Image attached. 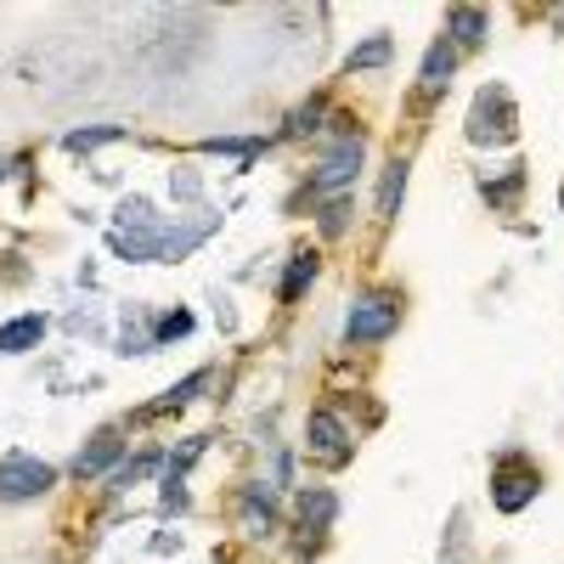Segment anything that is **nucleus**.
Here are the masks:
<instances>
[{
  "mask_svg": "<svg viewBox=\"0 0 564 564\" xmlns=\"http://www.w3.org/2000/svg\"><path fill=\"white\" fill-rule=\"evenodd\" d=\"M57 485V469L28 452H7L0 457V503H35Z\"/></svg>",
  "mask_w": 564,
  "mask_h": 564,
  "instance_id": "1",
  "label": "nucleus"
},
{
  "mask_svg": "<svg viewBox=\"0 0 564 564\" xmlns=\"http://www.w3.org/2000/svg\"><path fill=\"white\" fill-rule=\"evenodd\" d=\"M395 322H401V305H395L389 293H361V300L350 305L345 334H350V345H379V339L395 334Z\"/></svg>",
  "mask_w": 564,
  "mask_h": 564,
  "instance_id": "2",
  "label": "nucleus"
},
{
  "mask_svg": "<svg viewBox=\"0 0 564 564\" xmlns=\"http://www.w3.org/2000/svg\"><path fill=\"white\" fill-rule=\"evenodd\" d=\"M305 452L322 463V469H345L350 452H356L345 418H334V412H311V423H305Z\"/></svg>",
  "mask_w": 564,
  "mask_h": 564,
  "instance_id": "3",
  "label": "nucleus"
},
{
  "mask_svg": "<svg viewBox=\"0 0 564 564\" xmlns=\"http://www.w3.org/2000/svg\"><path fill=\"white\" fill-rule=\"evenodd\" d=\"M469 136H475L480 147L514 136V103H508V91H496V85L480 91V103H475V113H469Z\"/></svg>",
  "mask_w": 564,
  "mask_h": 564,
  "instance_id": "4",
  "label": "nucleus"
},
{
  "mask_svg": "<svg viewBox=\"0 0 564 564\" xmlns=\"http://www.w3.org/2000/svg\"><path fill=\"white\" fill-rule=\"evenodd\" d=\"M537 491H542V475L530 469L525 457H503V463H496V485H491V496H496V508H503V514H519Z\"/></svg>",
  "mask_w": 564,
  "mask_h": 564,
  "instance_id": "5",
  "label": "nucleus"
},
{
  "mask_svg": "<svg viewBox=\"0 0 564 564\" xmlns=\"http://www.w3.org/2000/svg\"><path fill=\"white\" fill-rule=\"evenodd\" d=\"M356 170H361V136H345L334 153L316 164V192H339Z\"/></svg>",
  "mask_w": 564,
  "mask_h": 564,
  "instance_id": "6",
  "label": "nucleus"
},
{
  "mask_svg": "<svg viewBox=\"0 0 564 564\" xmlns=\"http://www.w3.org/2000/svg\"><path fill=\"white\" fill-rule=\"evenodd\" d=\"M46 316L40 311H28V316H17V322H7L0 327V356H23V350H35L40 339H46Z\"/></svg>",
  "mask_w": 564,
  "mask_h": 564,
  "instance_id": "7",
  "label": "nucleus"
},
{
  "mask_svg": "<svg viewBox=\"0 0 564 564\" xmlns=\"http://www.w3.org/2000/svg\"><path fill=\"white\" fill-rule=\"evenodd\" d=\"M119 452H124V441L113 435V429H103V435H96V446H85V452H80V463H74V475H80V480H91V475H103V469H108V463H113Z\"/></svg>",
  "mask_w": 564,
  "mask_h": 564,
  "instance_id": "8",
  "label": "nucleus"
},
{
  "mask_svg": "<svg viewBox=\"0 0 564 564\" xmlns=\"http://www.w3.org/2000/svg\"><path fill=\"white\" fill-rule=\"evenodd\" d=\"M446 40L463 51V46H480L485 40V12L480 7H457L452 12V23H446Z\"/></svg>",
  "mask_w": 564,
  "mask_h": 564,
  "instance_id": "9",
  "label": "nucleus"
},
{
  "mask_svg": "<svg viewBox=\"0 0 564 564\" xmlns=\"http://www.w3.org/2000/svg\"><path fill=\"white\" fill-rule=\"evenodd\" d=\"M452 69H457V46L441 35L435 46H429V57H423V85H429V91H441V85L452 80Z\"/></svg>",
  "mask_w": 564,
  "mask_h": 564,
  "instance_id": "10",
  "label": "nucleus"
},
{
  "mask_svg": "<svg viewBox=\"0 0 564 564\" xmlns=\"http://www.w3.org/2000/svg\"><path fill=\"white\" fill-rule=\"evenodd\" d=\"M401 192H407V158H395L389 170H384V187H379V215L384 220L401 215Z\"/></svg>",
  "mask_w": 564,
  "mask_h": 564,
  "instance_id": "11",
  "label": "nucleus"
},
{
  "mask_svg": "<svg viewBox=\"0 0 564 564\" xmlns=\"http://www.w3.org/2000/svg\"><path fill=\"white\" fill-rule=\"evenodd\" d=\"M311 277H316V254H293V272L283 277V305H293V300H300Z\"/></svg>",
  "mask_w": 564,
  "mask_h": 564,
  "instance_id": "12",
  "label": "nucleus"
},
{
  "mask_svg": "<svg viewBox=\"0 0 564 564\" xmlns=\"http://www.w3.org/2000/svg\"><path fill=\"white\" fill-rule=\"evenodd\" d=\"M204 384H209V373H192L187 384H176L170 395H164V401H158L153 412H176V407H187V401H192V395H197V389H204Z\"/></svg>",
  "mask_w": 564,
  "mask_h": 564,
  "instance_id": "13",
  "label": "nucleus"
},
{
  "mask_svg": "<svg viewBox=\"0 0 564 564\" xmlns=\"http://www.w3.org/2000/svg\"><path fill=\"white\" fill-rule=\"evenodd\" d=\"M300 514H305V525H327V519H334V496H327V491H305V503H300Z\"/></svg>",
  "mask_w": 564,
  "mask_h": 564,
  "instance_id": "14",
  "label": "nucleus"
},
{
  "mask_svg": "<svg viewBox=\"0 0 564 564\" xmlns=\"http://www.w3.org/2000/svg\"><path fill=\"white\" fill-rule=\"evenodd\" d=\"M265 514H272V503H265V485H249V530H254V537L272 530V519H265Z\"/></svg>",
  "mask_w": 564,
  "mask_h": 564,
  "instance_id": "15",
  "label": "nucleus"
},
{
  "mask_svg": "<svg viewBox=\"0 0 564 564\" xmlns=\"http://www.w3.org/2000/svg\"><path fill=\"white\" fill-rule=\"evenodd\" d=\"M119 136H124L119 124H103V130H74L69 147H74V153H85V147H103V142H119Z\"/></svg>",
  "mask_w": 564,
  "mask_h": 564,
  "instance_id": "16",
  "label": "nucleus"
},
{
  "mask_svg": "<svg viewBox=\"0 0 564 564\" xmlns=\"http://www.w3.org/2000/svg\"><path fill=\"white\" fill-rule=\"evenodd\" d=\"M379 62H389V40H368L350 57V69H379Z\"/></svg>",
  "mask_w": 564,
  "mask_h": 564,
  "instance_id": "17",
  "label": "nucleus"
},
{
  "mask_svg": "<svg viewBox=\"0 0 564 564\" xmlns=\"http://www.w3.org/2000/svg\"><path fill=\"white\" fill-rule=\"evenodd\" d=\"M187 327H192V316H187V311H176V316H164V322H158V339H176V334H187Z\"/></svg>",
  "mask_w": 564,
  "mask_h": 564,
  "instance_id": "18",
  "label": "nucleus"
},
{
  "mask_svg": "<svg viewBox=\"0 0 564 564\" xmlns=\"http://www.w3.org/2000/svg\"><path fill=\"white\" fill-rule=\"evenodd\" d=\"M311 119H322V103H311V108H300V113H293L288 136H305V130H311Z\"/></svg>",
  "mask_w": 564,
  "mask_h": 564,
  "instance_id": "19",
  "label": "nucleus"
},
{
  "mask_svg": "<svg viewBox=\"0 0 564 564\" xmlns=\"http://www.w3.org/2000/svg\"><path fill=\"white\" fill-rule=\"evenodd\" d=\"M0 176H7V158H0Z\"/></svg>",
  "mask_w": 564,
  "mask_h": 564,
  "instance_id": "20",
  "label": "nucleus"
}]
</instances>
